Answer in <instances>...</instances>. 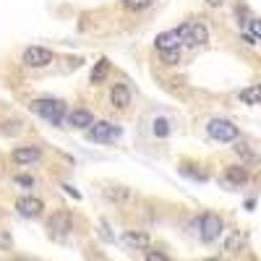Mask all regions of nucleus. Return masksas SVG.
Instances as JSON below:
<instances>
[{
    "mask_svg": "<svg viewBox=\"0 0 261 261\" xmlns=\"http://www.w3.org/2000/svg\"><path fill=\"white\" fill-rule=\"evenodd\" d=\"M243 39L248 42V45H256V37H253V34H243Z\"/></svg>",
    "mask_w": 261,
    "mask_h": 261,
    "instance_id": "28",
    "label": "nucleus"
},
{
    "mask_svg": "<svg viewBox=\"0 0 261 261\" xmlns=\"http://www.w3.org/2000/svg\"><path fill=\"white\" fill-rule=\"evenodd\" d=\"M241 246H243V235L241 232H232L227 241H225V251L227 253H238V248H241Z\"/></svg>",
    "mask_w": 261,
    "mask_h": 261,
    "instance_id": "18",
    "label": "nucleus"
},
{
    "mask_svg": "<svg viewBox=\"0 0 261 261\" xmlns=\"http://www.w3.org/2000/svg\"><path fill=\"white\" fill-rule=\"evenodd\" d=\"M125 243H128L130 248H149L151 238H149L146 232H141V230H128V232H125Z\"/></svg>",
    "mask_w": 261,
    "mask_h": 261,
    "instance_id": "15",
    "label": "nucleus"
},
{
    "mask_svg": "<svg viewBox=\"0 0 261 261\" xmlns=\"http://www.w3.org/2000/svg\"><path fill=\"white\" fill-rule=\"evenodd\" d=\"M251 29H253V37L261 32V27H258V18H251Z\"/></svg>",
    "mask_w": 261,
    "mask_h": 261,
    "instance_id": "27",
    "label": "nucleus"
},
{
    "mask_svg": "<svg viewBox=\"0 0 261 261\" xmlns=\"http://www.w3.org/2000/svg\"><path fill=\"white\" fill-rule=\"evenodd\" d=\"M128 196H130V193H128L125 188H118V191H107V199H118V201H120V199H128Z\"/></svg>",
    "mask_w": 261,
    "mask_h": 261,
    "instance_id": "21",
    "label": "nucleus"
},
{
    "mask_svg": "<svg viewBox=\"0 0 261 261\" xmlns=\"http://www.w3.org/2000/svg\"><path fill=\"white\" fill-rule=\"evenodd\" d=\"M110 102H113V107H118V110H125V107L130 105V89L125 84H115L113 92H110Z\"/></svg>",
    "mask_w": 261,
    "mask_h": 261,
    "instance_id": "10",
    "label": "nucleus"
},
{
    "mask_svg": "<svg viewBox=\"0 0 261 261\" xmlns=\"http://www.w3.org/2000/svg\"><path fill=\"white\" fill-rule=\"evenodd\" d=\"M71 227H73V217H71V212H55V214L50 217V222H47V230H50V235H55V238L68 235Z\"/></svg>",
    "mask_w": 261,
    "mask_h": 261,
    "instance_id": "7",
    "label": "nucleus"
},
{
    "mask_svg": "<svg viewBox=\"0 0 261 261\" xmlns=\"http://www.w3.org/2000/svg\"><path fill=\"white\" fill-rule=\"evenodd\" d=\"M21 63H24L27 68H45V65L53 63V53L47 47H27Z\"/></svg>",
    "mask_w": 261,
    "mask_h": 261,
    "instance_id": "6",
    "label": "nucleus"
},
{
    "mask_svg": "<svg viewBox=\"0 0 261 261\" xmlns=\"http://www.w3.org/2000/svg\"><path fill=\"white\" fill-rule=\"evenodd\" d=\"M68 123L73 125V128H81V130H86L92 123H94V115L89 113V110H81V107H76V110H71L68 113Z\"/></svg>",
    "mask_w": 261,
    "mask_h": 261,
    "instance_id": "11",
    "label": "nucleus"
},
{
    "mask_svg": "<svg viewBox=\"0 0 261 261\" xmlns=\"http://www.w3.org/2000/svg\"><path fill=\"white\" fill-rule=\"evenodd\" d=\"M42 209H45V204H42V199H37V196H21V199H16V212L21 217L37 220L42 214Z\"/></svg>",
    "mask_w": 261,
    "mask_h": 261,
    "instance_id": "8",
    "label": "nucleus"
},
{
    "mask_svg": "<svg viewBox=\"0 0 261 261\" xmlns=\"http://www.w3.org/2000/svg\"><path fill=\"white\" fill-rule=\"evenodd\" d=\"M199 235L204 243H212L222 235V217L220 214H204L199 220Z\"/></svg>",
    "mask_w": 261,
    "mask_h": 261,
    "instance_id": "5",
    "label": "nucleus"
},
{
    "mask_svg": "<svg viewBox=\"0 0 261 261\" xmlns=\"http://www.w3.org/2000/svg\"><path fill=\"white\" fill-rule=\"evenodd\" d=\"M225 180L232 183V186H243V183H248V170L243 165H227L225 167Z\"/></svg>",
    "mask_w": 261,
    "mask_h": 261,
    "instance_id": "12",
    "label": "nucleus"
},
{
    "mask_svg": "<svg viewBox=\"0 0 261 261\" xmlns=\"http://www.w3.org/2000/svg\"><path fill=\"white\" fill-rule=\"evenodd\" d=\"M63 188H65V191H68V193H71V196H73V199H81V193H79V191H76V188H71V186H68V183H65V186H63Z\"/></svg>",
    "mask_w": 261,
    "mask_h": 261,
    "instance_id": "25",
    "label": "nucleus"
},
{
    "mask_svg": "<svg viewBox=\"0 0 261 261\" xmlns=\"http://www.w3.org/2000/svg\"><path fill=\"white\" fill-rule=\"evenodd\" d=\"M154 134H157V136H167V134H170V128H167V120H165V118L154 120Z\"/></svg>",
    "mask_w": 261,
    "mask_h": 261,
    "instance_id": "20",
    "label": "nucleus"
},
{
    "mask_svg": "<svg viewBox=\"0 0 261 261\" xmlns=\"http://www.w3.org/2000/svg\"><path fill=\"white\" fill-rule=\"evenodd\" d=\"M180 37V45H191V47H199L209 42V29L201 24V21H188L180 29H175Z\"/></svg>",
    "mask_w": 261,
    "mask_h": 261,
    "instance_id": "2",
    "label": "nucleus"
},
{
    "mask_svg": "<svg viewBox=\"0 0 261 261\" xmlns=\"http://www.w3.org/2000/svg\"><path fill=\"white\" fill-rule=\"evenodd\" d=\"M146 261H170V258L160 251H146Z\"/></svg>",
    "mask_w": 261,
    "mask_h": 261,
    "instance_id": "24",
    "label": "nucleus"
},
{
    "mask_svg": "<svg viewBox=\"0 0 261 261\" xmlns=\"http://www.w3.org/2000/svg\"><path fill=\"white\" fill-rule=\"evenodd\" d=\"M160 58L165 65H178L180 63V47H172V50H160Z\"/></svg>",
    "mask_w": 261,
    "mask_h": 261,
    "instance_id": "17",
    "label": "nucleus"
},
{
    "mask_svg": "<svg viewBox=\"0 0 261 261\" xmlns=\"http://www.w3.org/2000/svg\"><path fill=\"white\" fill-rule=\"evenodd\" d=\"M120 136V128L113 125V123H92L86 128V139L89 141H97V144H107V141H115Z\"/></svg>",
    "mask_w": 261,
    "mask_h": 261,
    "instance_id": "4",
    "label": "nucleus"
},
{
    "mask_svg": "<svg viewBox=\"0 0 261 261\" xmlns=\"http://www.w3.org/2000/svg\"><path fill=\"white\" fill-rule=\"evenodd\" d=\"M13 180H16L18 186H27V188H32V186H34V178H32V175H16Z\"/></svg>",
    "mask_w": 261,
    "mask_h": 261,
    "instance_id": "23",
    "label": "nucleus"
},
{
    "mask_svg": "<svg viewBox=\"0 0 261 261\" xmlns=\"http://www.w3.org/2000/svg\"><path fill=\"white\" fill-rule=\"evenodd\" d=\"M32 110L45 118L50 125H60L63 123V115H65V105L60 99H34L32 102Z\"/></svg>",
    "mask_w": 261,
    "mask_h": 261,
    "instance_id": "1",
    "label": "nucleus"
},
{
    "mask_svg": "<svg viewBox=\"0 0 261 261\" xmlns=\"http://www.w3.org/2000/svg\"><path fill=\"white\" fill-rule=\"evenodd\" d=\"M204 261H220V258H217V256H209V258H204Z\"/></svg>",
    "mask_w": 261,
    "mask_h": 261,
    "instance_id": "29",
    "label": "nucleus"
},
{
    "mask_svg": "<svg viewBox=\"0 0 261 261\" xmlns=\"http://www.w3.org/2000/svg\"><path fill=\"white\" fill-rule=\"evenodd\" d=\"M39 157H42L39 146H16V149L11 151V160H13L16 165H32V162H37Z\"/></svg>",
    "mask_w": 261,
    "mask_h": 261,
    "instance_id": "9",
    "label": "nucleus"
},
{
    "mask_svg": "<svg viewBox=\"0 0 261 261\" xmlns=\"http://www.w3.org/2000/svg\"><path fill=\"white\" fill-rule=\"evenodd\" d=\"M107 76H110V60H107V58H99V60L94 63L92 73H89V81H92V84H102Z\"/></svg>",
    "mask_w": 261,
    "mask_h": 261,
    "instance_id": "14",
    "label": "nucleus"
},
{
    "mask_svg": "<svg viewBox=\"0 0 261 261\" xmlns=\"http://www.w3.org/2000/svg\"><path fill=\"white\" fill-rule=\"evenodd\" d=\"M232 149H235V151H238V154H241L243 160H253V154L248 151V146H246V144H235Z\"/></svg>",
    "mask_w": 261,
    "mask_h": 261,
    "instance_id": "22",
    "label": "nucleus"
},
{
    "mask_svg": "<svg viewBox=\"0 0 261 261\" xmlns=\"http://www.w3.org/2000/svg\"><path fill=\"white\" fill-rule=\"evenodd\" d=\"M206 6L209 8H220V6H225V0H206Z\"/></svg>",
    "mask_w": 261,
    "mask_h": 261,
    "instance_id": "26",
    "label": "nucleus"
},
{
    "mask_svg": "<svg viewBox=\"0 0 261 261\" xmlns=\"http://www.w3.org/2000/svg\"><path fill=\"white\" fill-rule=\"evenodd\" d=\"M206 134L214 139V141H235L238 139V125L232 123V120H225V118H214V120H209V125H206Z\"/></svg>",
    "mask_w": 261,
    "mask_h": 261,
    "instance_id": "3",
    "label": "nucleus"
},
{
    "mask_svg": "<svg viewBox=\"0 0 261 261\" xmlns=\"http://www.w3.org/2000/svg\"><path fill=\"white\" fill-rule=\"evenodd\" d=\"M238 97H241V102H246V105H258L261 102V86L258 84H253V86H246V89H241V94H238Z\"/></svg>",
    "mask_w": 261,
    "mask_h": 261,
    "instance_id": "16",
    "label": "nucleus"
},
{
    "mask_svg": "<svg viewBox=\"0 0 261 261\" xmlns=\"http://www.w3.org/2000/svg\"><path fill=\"white\" fill-rule=\"evenodd\" d=\"M154 45H157V50H172V47H180V37H178V32H175V29H172V32H162V34H157Z\"/></svg>",
    "mask_w": 261,
    "mask_h": 261,
    "instance_id": "13",
    "label": "nucleus"
},
{
    "mask_svg": "<svg viewBox=\"0 0 261 261\" xmlns=\"http://www.w3.org/2000/svg\"><path fill=\"white\" fill-rule=\"evenodd\" d=\"M151 6V0H123V8L128 11H146Z\"/></svg>",
    "mask_w": 261,
    "mask_h": 261,
    "instance_id": "19",
    "label": "nucleus"
}]
</instances>
